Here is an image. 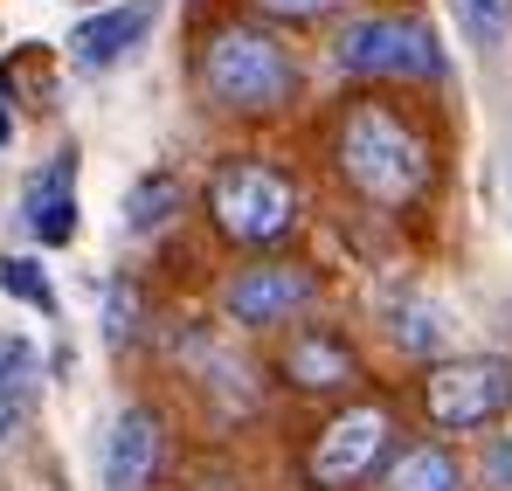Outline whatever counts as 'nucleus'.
<instances>
[{"label":"nucleus","instance_id":"obj_19","mask_svg":"<svg viewBox=\"0 0 512 491\" xmlns=\"http://www.w3.org/2000/svg\"><path fill=\"white\" fill-rule=\"evenodd\" d=\"M270 14H291V21H305V14H326V7H340V0H263Z\"/></svg>","mask_w":512,"mask_h":491},{"label":"nucleus","instance_id":"obj_13","mask_svg":"<svg viewBox=\"0 0 512 491\" xmlns=\"http://www.w3.org/2000/svg\"><path fill=\"white\" fill-rule=\"evenodd\" d=\"M284 367H291V381H305V388H340L346 374H353V353H346L340 339H326V332H298L291 353H284Z\"/></svg>","mask_w":512,"mask_h":491},{"label":"nucleus","instance_id":"obj_12","mask_svg":"<svg viewBox=\"0 0 512 491\" xmlns=\"http://www.w3.org/2000/svg\"><path fill=\"white\" fill-rule=\"evenodd\" d=\"M180 180L173 173H139L132 180V194H125V215H118V229L132 236V243H146V236H160L173 215H180Z\"/></svg>","mask_w":512,"mask_h":491},{"label":"nucleus","instance_id":"obj_8","mask_svg":"<svg viewBox=\"0 0 512 491\" xmlns=\"http://www.w3.org/2000/svg\"><path fill=\"white\" fill-rule=\"evenodd\" d=\"M305 298H312V277H305V270H291V263L243 270V277L222 291V305H229V319H236V326H277V319H291Z\"/></svg>","mask_w":512,"mask_h":491},{"label":"nucleus","instance_id":"obj_17","mask_svg":"<svg viewBox=\"0 0 512 491\" xmlns=\"http://www.w3.org/2000/svg\"><path fill=\"white\" fill-rule=\"evenodd\" d=\"M506 14H512V0H457V21H464V35H471L478 49H499Z\"/></svg>","mask_w":512,"mask_h":491},{"label":"nucleus","instance_id":"obj_4","mask_svg":"<svg viewBox=\"0 0 512 491\" xmlns=\"http://www.w3.org/2000/svg\"><path fill=\"white\" fill-rule=\"evenodd\" d=\"M298 215V194L291 180H277L270 166H222L215 173V222L236 236V243H270L284 236Z\"/></svg>","mask_w":512,"mask_h":491},{"label":"nucleus","instance_id":"obj_10","mask_svg":"<svg viewBox=\"0 0 512 491\" xmlns=\"http://www.w3.org/2000/svg\"><path fill=\"white\" fill-rule=\"evenodd\" d=\"M160 464V422L146 409H125L104 436V485L111 491H146Z\"/></svg>","mask_w":512,"mask_h":491},{"label":"nucleus","instance_id":"obj_22","mask_svg":"<svg viewBox=\"0 0 512 491\" xmlns=\"http://www.w3.org/2000/svg\"><path fill=\"white\" fill-rule=\"evenodd\" d=\"M84 7H104V0H84Z\"/></svg>","mask_w":512,"mask_h":491},{"label":"nucleus","instance_id":"obj_1","mask_svg":"<svg viewBox=\"0 0 512 491\" xmlns=\"http://www.w3.org/2000/svg\"><path fill=\"white\" fill-rule=\"evenodd\" d=\"M340 166L346 180L374 201H409L423 187V146L402 118L388 111H353L346 118V139H340Z\"/></svg>","mask_w":512,"mask_h":491},{"label":"nucleus","instance_id":"obj_15","mask_svg":"<svg viewBox=\"0 0 512 491\" xmlns=\"http://www.w3.org/2000/svg\"><path fill=\"white\" fill-rule=\"evenodd\" d=\"M388 491H457V464L423 443V450H402L395 464H388Z\"/></svg>","mask_w":512,"mask_h":491},{"label":"nucleus","instance_id":"obj_16","mask_svg":"<svg viewBox=\"0 0 512 491\" xmlns=\"http://www.w3.org/2000/svg\"><path fill=\"white\" fill-rule=\"evenodd\" d=\"M0 291H7V298H21V305H28V312H42V319L56 312V291H49V277H42V263H35V256H7V263H0Z\"/></svg>","mask_w":512,"mask_h":491},{"label":"nucleus","instance_id":"obj_20","mask_svg":"<svg viewBox=\"0 0 512 491\" xmlns=\"http://www.w3.org/2000/svg\"><path fill=\"white\" fill-rule=\"evenodd\" d=\"M14 422H21V409H14V402H0V443L14 436Z\"/></svg>","mask_w":512,"mask_h":491},{"label":"nucleus","instance_id":"obj_3","mask_svg":"<svg viewBox=\"0 0 512 491\" xmlns=\"http://www.w3.org/2000/svg\"><path fill=\"white\" fill-rule=\"evenodd\" d=\"M333 63L346 77H436L443 70V49L423 21H402V14H367V21H346L333 35Z\"/></svg>","mask_w":512,"mask_h":491},{"label":"nucleus","instance_id":"obj_5","mask_svg":"<svg viewBox=\"0 0 512 491\" xmlns=\"http://www.w3.org/2000/svg\"><path fill=\"white\" fill-rule=\"evenodd\" d=\"M423 402L443 429H478V422H492V415L512 402V360H499V353L443 360V367L429 374Z\"/></svg>","mask_w":512,"mask_h":491},{"label":"nucleus","instance_id":"obj_18","mask_svg":"<svg viewBox=\"0 0 512 491\" xmlns=\"http://www.w3.org/2000/svg\"><path fill=\"white\" fill-rule=\"evenodd\" d=\"M132 319H139V298H132L125 284H111V291H104V339H111V346H125V339L139 332Z\"/></svg>","mask_w":512,"mask_h":491},{"label":"nucleus","instance_id":"obj_7","mask_svg":"<svg viewBox=\"0 0 512 491\" xmlns=\"http://www.w3.org/2000/svg\"><path fill=\"white\" fill-rule=\"evenodd\" d=\"M153 21H160V0H125V7L90 14L84 28L70 35L77 70H111V63H125V56H132V49L153 35Z\"/></svg>","mask_w":512,"mask_h":491},{"label":"nucleus","instance_id":"obj_21","mask_svg":"<svg viewBox=\"0 0 512 491\" xmlns=\"http://www.w3.org/2000/svg\"><path fill=\"white\" fill-rule=\"evenodd\" d=\"M7 139H14V125H7V97H0V146H7Z\"/></svg>","mask_w":512,"mask_h":491},{"label":"nucleus","instance_id":"obj_2","mask_svg":"<svg viewBox=\"0 0 512 491\" xmlns=\"http://www.w3.org/2000/svg\"><path fill=\"white\" fill-rule=\"evenodd\" d=\"M201 83L222 97V104H236V111H270V104H284L291 97V56L270 42V35H256V28H222L215 42H208V56H201Z\"/></svg>","mask_w":512,"mask_h":491},{"label":"nucleus","instance_id":"obj_14","mask_svg":"<svg viewBox=\"0 0 512 491\" xmlns=\"http://www.w3.org/2000/svg\"><path fill=\"white\" fill-rule=\"evenodd\" d=\"M35 388H42V353H35V339L0 332V402L28 409V402H35Z\"/></svg>","mask_w":512,"mask_h":491},{"label":"nucleus","instance_id":"obj_9","mask_svg":"<svg viewBox=\"0 0 512 491\" xmlns=\"http://www.w3.org/2000/svg\"><path fill=\"white\" fill-rule=\"evenodd\" d=\"M21 222L35 243H70L77 236V153H56L28 187H21Z\"/></svg>","mask_w":512,"mask_h":491},{"label":"nucleus","instance_id":"obj_6","mask_svg":"<svg viewBox=\"0 0 512 491\" xmlns=\"http://www.w3.org/2000/svg\"><path fill=\"white\" fill-rule=\"evenodd\" d=\"M388 450V415L381 409H346L326 436H319V450H312V478L326 491L340 485H360L367 471H374V457Z\"/></svg>","mask_w":512,"mask_h":491},{"label":"nucleus","instance_id":"obj_11","mask_svg":"<svg viewBox=\"0 0 512 491\" xmlns=\"http://www.w3.org/2000/svg\"><path fill=\"white\" fill-rule=\"evenodd\" d=\"M388 319H395V339L409 346V353H450L457 346V319L436 305V298H423V291H402L395 305H388Z\"/></svg>","mask_w":512,"mask_h":491}]
</instances>
